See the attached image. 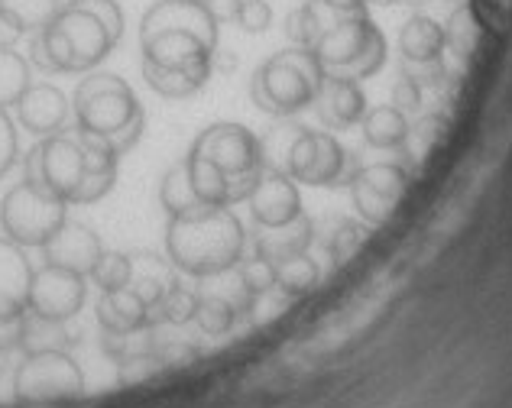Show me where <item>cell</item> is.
Listing matches in <instances>:
<instances>
[{"mask_svg": "<svg viewBox=\"0 0 512 408\" xmlns=\"http://www.w3.org/2000/svg\"><path fill=\"white\" fill-rule=\"evenodd\" d=\"M237 321H240V302H231L224 295H201L195 324L208 337H221L227 331H234Z\"/></svg>", "mask_w": 512, "mask_h": 408, "instance_id": "obj_35", "label": "cell"}, {"mask_svg": "<svg viewBox=\"0 0 512 408\" xmlns=\"http://www.w3.org/2000/svg\"><path fill=\"white\" fill-rule=\"evenodd\" d=\"M33 85V65L13 46H0V111L17 107V101Z\"/></svg>", "mask_w": 512, "mask_h": 408, "instance_id": "obj_30", "label": "cell"}, {"mask_svg": "<svg viewBox=\"0 0 512 408\" xmlns=\"http://www.w3.org/2000/svg\"><path fill=\"white\" fill-rule=\"evenodd\" d=\"M185 162L198 198L221 208L247 201L266 172L260 136L234 120H221L201 130L185 153Z\"/></svg>", "mask_w": 512, "mask_h": 408, "instance_id": "obj_2", "label": "cell"}, {"mask_svg": "<svg viewBox=\"0 0 512 408\" xmlns=\"http://www.w3.org/2000/svg\"><path fill=\"white\" fill-rule=\"evenodd\" d=\"M370 237V224L363 221H350V217H338V221H331V230L325 234V250H328V260L334 266L347 263L350 256H354L363 243Z\"/></svg>", "mask_w": 512, "mask_h": 408, "instance_id": "obj_34", "label": "cell"}, {"mask_svg": "<svg viewBox=\"0 0 512 408\" xmlns=\"http://www.w3.org/2000/svg\"><path fill=\"white\" fill-rule=\"evenodd\" d=\"M483 46V23L474 7H457L448 23H444V62H448L457 75H464L474 65L477 52Z\"/></svg>", "mask_w": 512, "mask_h": 408, "instance_id": "obj_20", "label": "cell"}, {"mask_svg": "<svg viewBox=\"0 0 512 408\" xmlns=\"http://www.w3.org/2000/svg\"><path fill=\"white\" fill-rule=\"evenodd\" d=\"M72 4L88 10L94 20H101L104 30L120 43V36H124V10H120L117 0H72Z\"/></svg>", "mask_w": 512, "mask_h": 408, "instance_id": "obj_40", "label": "cell"}, {"mask_svg": "<svg viewBox=\"0 0 512 408\" xmlns=\"http://www.w3.org/2000/svg\"><path fill=\"white\" fill-rule=\"evenodd\" d=\"M237 282L240 295H263L269 289H276V266L266 256H250V260L237 263Z\"/></svg>", "mask_w": 512, "mask_h": 408, "instance_id": "obj_37", "label": "cell"}, {"mask_svg": "<svg viewBox=\"0 0 512 408\" xmlns=\"http://www.w3.org/2000/svg\"><path fill=\"white\" fill-rule=\"evenodd\" d=\"M114 46L117 39L104 30L101 20H94L88 10L65 0L49 26L30 36V65L46 75L94 72L111 56Z\"/></svg>", "mask_w": 512, "mask_h": 408, "instance_id": "obj_5", "label": "cell"}, {"mask_svg": "<svg viewBox=\"0 0 512 408\" xmlns=\"http://www.w3.org/2000/svg\"><path fill=\"white\" fill-rule=\"evenodd\" d=\"M321 68L341 78H373L386 62V36L370 13H344L312 46Z\"/></svg>", "mask_w": 512, "mask_h": 408, "instance_id": "obj_8", "label": "cell"}, {"mask_svg": "<svg viewBox=\"0 0 512 408\" xmlns=\"http://www.w3.org/2000/svg\"><path fill=\"white\" fill-rule=\"evenodd\" d=\"M20 331H23V318L0 321V353L20 347Z\"/></svg>", "mask_w": 512, "mask_h": 408, "instance_id": "obj_45", "label": "cell"}, {"mask_svg": "<svg viewBox=\"0 0 512 408\" xmlns=\"http://www.w3.org/2000/svg\"><path fill=\"white\" fill-rule=\"evenodd\" d=\"M315 114L318 120L325 124L328 130H347V127H357L363 114L370 111L367 104V94H363L360 81L354 78H341V75H325L318 88V98H315Z\"/></svg>", "mask_w": 512, "mask_h": 408, "instance_id": "obj_17", "label": "cell"}, {"mask_svg": "<svg viewBox=\"0 0 512 408\" xmlns=\"http://www.w3.org/2000/svg\"><path fill=\"white\" fill-rule=\"evenodd\" d=\"M98 324H101V331H111V334H137L150 328V308H146L143 298L130 289L101 292Z\"/></svg>", "mask_w": 512, "mask_h": 408, "instance_id": "obj_22", "label": "cell"}, {"mask_svg": "<svg viewBox=\"0 0 512 408\" xmlns=\"http://www.w3.org/2000/svg\"><path fill=\"white\" fill-rule=\"evenodd\" d=\"M153 353L159 360H163V366L169 370V366H185V363H195L198 360V347L188 344V340L182 337H159V328H153Z\"/></svg>", "mask_w": 512, "mask_h": 408, "instance_id": "obj_39", "label": "cell"}, {"mask_svg": "<svg viewBox=\"0 0 512 408\" xmlns=\"http://www.w3.org/2000/svg\"><path fill=\"white\" fill-rule=\"evenodd\" d=\"M159 204H163V211L169 217L205 208V201H201L195 192V182H192V172H188L185 156L175 162V166H169L163 179H159Z\"/></svg>", "mask_w": 512, "mask_h": 408, "instance_id": "obj_27", "label": "cell"}, {"mask_svg": "<svg viewBox=\"0 0 512 408\" xmlns=\"http://www.w3.org/2000/svg\"><path fill=\"white\" fill-rule=\"evenodd\" d=\"M350 198L363 224L383 227L409 192V169L402 162H373L350 175Z\"/></svg>", "mask_w": 512, "mask_h": 408, "instance_id": "obj_12", "label": "cell"}, {"mask_svg": "<svg viewBox=\"0 0 512 408\" xmlns=\"http://www.w3.org/2000/svg\"><path fill=\"white\" fill-rule=\"evenodd\" d=\"M75 127L82 133L101 136L117 156L130 153L143 140L146 114L140 98L124 78L114 72H88L72 98Z\"/></svg>", "mask_w": 512, "mask_h": 408, "instance_id": "obj_4", "label": "cell"}, {"mask_svg": "<svg viewBox=\"0 0 512 408\" xmlns=\"http://www.w3.org/2000/svg\"><path fill=\"white\" fill-rule=\"evenodd\" d=\"M120 156L101 136L82 130L43 136L23 159L26 182L46 188L65 204H94L117 182Z\"/></svg>", "mask_w": 512, "mask_h": 408, "instance_id": "obj_1", "label": "cell"}, {"mask_svg": "<svg viewBox=\"0 0 512 408\" xmlns=\"http://www.w3.org/2000/svg\"><path fill=\"white\" fill-rule=\"evenodd\" d=\"M198 305H201V295L188 285L175 282L172 289L163 295V302L156 308H150V328H159V324H188L195 321L198 315Z\"/></svg>", "mask_w": 512, "mask_h": 408, "instance_id": "obj_33", "label": "cell"}, {"mask_svg": "<svg viewBox=\"0 0 512 408\" xmlns=\"http://www.w3.org/2000/svg\"><path fill=\"white\" fill-rule=\"evenodd\" d=\"M62 10V0H0V23L13 30L17 36L23 33H39L49 20Z\"/></svg>", "mask_w": 512, "mask_h": 408, "instance_id": "obj_28", "label": "cell"}, {"mask_svg": "<svg viewBox=\"0 0 512 408\" xmlns=\"http://www.w3.org/2000/svg\"><path fill=\"white\" fill-rule=\"evenodd\" d=\"M88 285L85 276L62 266H43L33 269L30 295H26V311L49 321H72L85 308Z\"/></svg>", "mask_w": 512, "mask_h": 408, "instance_id": "obj_13", "label": "cell"}, {"mask_svg": "<svg viewBox=\"0 0 512 408\" xmlns=\"http://www.w3.org/2000/svg\"><path fill=\"white\" fill-rule=\"evenodd\" d=\"M163 370L166 366L153 350H140V353H133V357H124L117 363V379L124 386H133V383H146V379L159 376Z\"/></svg>", "mask_w": 512, "mask_h": 408, "instance_id": "obj_38", "label": "cell"}, {"mask_svg": "<svg viewBox=\"0 0 512 408\" xmlns=\"http://www.w3.org/2000/svg\"><path fill=\"white\" fill-rule=\"evenodd\" d=\"M201 4L208 7V13L218 23H234L237 10H240V0H201Z\"/></svg>", "mask_w": 512, "mask_h": 408, "instance_id": "obj_44", "label": "cell"}, {"mask_svg": "<svg viewBox=\"0 0 512 408\" xmlns=\"http://www.w3.org/2000/svg\"><path fill=\"white\" fill-rule=\"evenodd\" d=\"M156 33H195L211 46H221V23L201 0H156L140 20V39Z\"/></svg>", "mask_w": 512, "mask_h": 408, "instance_id": "obj_14", "label": "cell"}, {"mask_svg": "<svg viewBox=\"0 0 512 408\" xmlns=\"http://www.w3.org/2000/svg\"><path fill=\"white\" fill-rule=\"evenodd\" d=\"M399 52L406 65H428L444 59V26L425 13H415L399 33Z\"/></svg>", "mask_w": 512, "mask_h": 408, "instance_id": "obj_23", "label": "cell"}, {"mask_svg": "<svg viewBox=\"0 0 512 408\" xmlns=\"http://www.w3.org/2000/svg\"><path fill=\"white\" fill-rule=\"evenodd\" d=\"M85 389L82 366L72 360L69 350H36L26 353L13 373V396L23 402H52L75 399Z\"/></svg>", "mask_w": 512, "mask_h": 408, "instance_id": "obj_11", "label": "cell"}, {"mask_svg": "<svg viewBox=\"0 0 512 408\" xmlns=\"http://www.w3.org/2000/svg\"><path fill=\"white\" fill-rule=\"evenodd\" d=\"M143 49V81L159 98H192L214 75V52L195 33H156L140 39Z\"/></svg>", "mask_w": 512, "mask_h": 408, "instance_id": "obj_6", "label": "cell"}, {"mask_svg": "<svg viewBox=\"0 0 512 408\" xmlns=\"http://www.w3.org/2000/svg\"><path fill=\"white\" fill-rule=\"evenodd\" d=\"M17 153H20V140H17V127H13V120L7 111H0V179L13 169V162H17Z\"/></svg>", "mask_w": 512, "mask_h": 408, "instance_id": "obj_43", "label": "cell"}, {"mask_svg": "<svg viewBox=\"0 0 512 408\" xmlns=\"http://www.w3.org/2000/svg\"><path fill=\"white\" fill-rule=\"evenodd\" d=\"M338 17H344V13L328 7L325 0H305L302 7H295L286 17V36L292 39V46L312 49L321 39V33H325Z\"/></svg>", "mask_w": 512, "mask_h": 408, "instance_id": "obj_25", "label": "cell"}, {"mask_svg": "<svg viewBox=\"0 0 512 408\" xmlns=\"http://www.w3.org/2000/svg\"><path fill=\"white\" fill-rule=\"evenodd\" d=\"M444 133H448V120H444V114H425L415 120V124H409V136H406V143H402V156H406L409 166H422V162H428V156L441 146Z\"/></svg>", "mask_w": 512, "mask_h": 408, "instance_id": "obj_31", "label": "cell"}, {"mask_svg": "<svg viewBox=\"0 0 512 408\" xmlns=\"http://www.w3.org/2000/svg\"><path fill=\"white\" fill-rule=\"evenodd\" d=\"M273 266H276V289L286 292L289 298H302L321 282V266L308 253L286 256V260H279Z\"/></svg>", "mask_w": 512, "mask_h": 408, "instance_id": "obj_32", "label": "cell"}, {"mask_svg": "<svg viewBox=\"0 0 512 408\" xmlns=\"http://www.w3.org/2000/svg\"><path fill=\"white\" fill-rule=\"evenodd\" d=\"M175 272H179V269H175L169 263V256H163V253H150V250L133 253L130 256V282H127V289L137 292L146 302V308H156L159 302H163V295L172 289L175 282H179Z\"/></svg>", "mask_w": 512, "mask_h": 408, "instance_id": "obj_21", "label": "cell"}, {"mask_svg": "<svg viewBox=\"0 0 512 408\" xmlns=\"http://www.w3.org/2000/svg\"><path fill=\"white\" fill-rule=\"evenodd\" d=\"M234 23L244 33H263L273 26V7H269L266 0H240V10H237Z\"/></svg>", "mask_w": 512, "mask_h": 408, "instance_id": "obj_41", "label": "cell"}, {"mask_svg": "<svg viewBox=\"0 0 512 408\" xmlns=\"http://www.w3.org/2000/svg\"><path fill=\"white\" fill-rule=\"evenodd\" d=\"M247 250V230L231 208L205 204L198 211L169 217L166 256L185 276L208 279L237 269Z\"/></svg>", "mask_w": 512, "mask_h": 408, "instance_id": "obj_3", "label": "cell"}, {"mask_svg": "<svg viewBox=\"0 0 512 408\" xmlns=\"http://www.w3.org/2000/svg\"><path fill=\"white\" fill-rule=\"evenodd\" d=\"M88 279L98 285L101 292H120V289H127V282H130V253L104 250L101 260L94 263Z\"/></svg>", "mask_w": 512, "mask_h": 408, "instance_id": "obj_36", "label": "cell"}, {"mask_svg": "<svg viewBox=\"0 0 512 408\" xmlns=\"http://www.w3.org/2000/svg\"><path fill=\"white\" fill-rule=\"evenodd\" d=\"M69 111L72 104L69 98L49 81H39V85H30L26 94L17 101V120L23 130H30L33 136H52L62 133L65 124H69Z\"/></svg>", "mask_w": 512, "mask_h": 408, "instance_id": "obj_18", "label": "cell"}, {"mask_svg": "<svg viewBox=\"0 0 512 408\" xmlns=\"http://www.w3.org/2000/svg\"><path fill=\"white\" fill-rule=\"evenodd\" d=\"M422 104H425V91L422 85L415 81L412 75L402 72V78L396 81V88H393V107H399L402 114H419L422 111Z\"/></svg>", "mask_w": 512, "mask_h": 408, "instance_id": "obj_42", "label": "cell"}, {"mask_svg": "<svg viewBox=\"0 0 512 408\" xmlns=\"http://www.w3.org/2000/svg\"><path fill=\"white\" fill-rule=\"evenodd\" d=\"M101 253H104L101 237L94 234V227H88L82 221H65L43 247V256L49 266L72 269L85 279L91 276L94 263L101 260Z\"/></svg>", "mask_w": 512, "mask_h": 408, "instance_id": "obj_16", "label": "cell"}, {"mask_svg": "<svg viewBox=\"0 0 512 408\" xmlns=\"http://www.w3.org/2000/svg\"><path fill=\"white\" fill-rule=\"evenodd\" d=\"M33 266L23 247L0 237V321L26 315V295H30Z\"/></svg>", "mask_w": 512, "mask_h": 408, "instance_id": "obj_19", "label": "cell"}, {"mask_svg": "<svg viewBox=\"0 0 512 408\" xmlns=\"http://www.w3.org/2000/svg\"><path fill=\"white\" fill-rule=\"evenodd\" d=\"M325 4L341 10V13H367V7L373 4V0H325Z\"/></svg>", "mask_w": 512, "mask_h": 408, "instance_id": "obj_46", "label": "cell"}, {"mask_svg": "<svg viewBox=\"0 0 512 408\" xmlns=\"http://www.w3.org/2000/svg\"><path fill=\"white\" fill-rule=\"evenodd\" d=\"M78 344V331L69 328V321H49L26 311L23 315V331H20V350L36 353V350H69Z\"/></svg>", "mask_w": 512, "mask_h": 408, "instance_id": "obj_29", "label": "cell"}, {"mask_svg": "<svg viewBox=\"0 0 512 408\" xmlns=\"http://www.w3.org/2000/svg\"><path fill=\"white\" fill-rule=\"evenodd\" d=\"M282 172L292 182L312 188H338L350 182V153L344 143L328 130H305L299 127L295 140L282 162Z\"/></svg>", "mask_w": 512, "mask_h": 408, "instance_id": "obj_10", "label": "cell"}, {"mask_svg": "<svg viewBox=\"0 0 512 408\" xmlns=\"http://www.w3.org/2000/svg\"><path fill=\"white\" fill-rule=\"evenodd\" d=\"M65 221H69V204L26 179L13 185L0 201V227L17 247L43 250Z\"/></svg>", "mask_w": 512, "mask_h": 408, "instance_id": "obj_9", "label": "cell"}, {"mask_svg": "<svg viewBox=\"0 0 512 408\" xmlns=\"http://www.w3.org/2000/svg\"><path fill=\"white\" fill-rule=\"evenodd\" d=\"M360 124H363V140L373 149H402L409 136V117L393 104L370 107Z\"/></svg>", "mask_w": 512, "mask_h": 408, "instance_id": "obj_26", "label": "cell"}, {"mask_svg": "<svg viewBox=\"0 0 512 408\" xmlns=\"http://www.w3.org/2000/svg\"><path fill=\"white\" fill-rule=\"evenodd\" d=\"M250 214L260 230H273V227H286L295 217H302V195H299V182H292L286 172L279 169H266L260 175V182L247 198Z\"/></svg>", "mask_w": 512, "mask_h": 408, "instance_id": "obj_15", "label": "cell"}, {"mask_svg": "<svg viewBox=\"0 0 512 408\" xmlns=\"http://www.w3.org/2000/svg\"><path fill=\"white\" fill-rule=\"evenodd\" d=\"M325 68L318 56L305 46L279 49L269 56L250 78V98L269 117H295L308 111L318 98V88L325 81Z\"/></svg>", "mask_w": 512, "mask_h": 408, "instance_id": "obj_7", "label": "cell"}, {"mask_svg": "<svg viewBox=\"0 0 512 408\" xmlns=\"http://www.w3.org/2000/svg\"><path fill=\"white\" fill-rule=\"evenodd\" d=\"M373 4H380V7H393V4H409V0H373Z\"/></svg>", "mask_w": 512, "mask_h": 408, "instance_id": "obj_47", "label": "cell"}, {"mask_svg": "<svg viewBox=\"0 0 512 408\" xmlns=\"http://www.w3.org/2000/svg\"><path fill=\"white\" fill-rule=\"evenodd\" d=\"M315 221L312 217H295L292 224L286 227H273V230H260L256 234V256H266L269 263H279L286 260V256H295V253H308L312 247V240L318 237L315 234Z\"/></svg>", "mask_w": 512, "mask_h": 408, "instance_id": "obj_24", "label": "cell"}]
</instances>
